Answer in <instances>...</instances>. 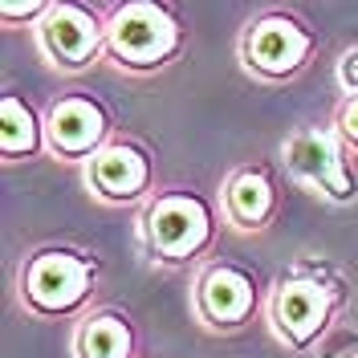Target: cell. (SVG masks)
Masks as SVG:
<instances>
[{
  "label": "cell",
  "instance_id": "obj_1",
  "mask_svg": "<svg viewBox=\"0 0 358 358\" xmlns=\"http://www.w3.org/2000/svg\"><path fill=\"white\" fill-rule=\"evenodd\" d=\"M138 241H143V252L159 265H187L203 257L216 241V212L200 192H187V187L155 192L143 203Z\"/></svg>",
  "mask_w": 358,
  "mask_h": 358
},
{
  "label": "cell",
  "instance_id": "obj_2",
  "mask_svg": "<svg viewBox=\"0 0 358 358\" xmlns=\"http://www.w3.org/2000/svg\"><path fill=\"white\" fill-rule=\"evenodd\" d=\"M183 49V24L159 0H127L106 17V53L118 69L151 73L176 62Z\"/></svg>",
  "mask_w": 358,
  "mask_h": 358
},
{
  "label": "cell",
  "instance_id": "obj_3",
  "mask_svg": "<svg viewBox=\"0 0 358 358\" xmlns=\"http://www.w3.org/2000/svg\"><path fill=\"white\" fill-rule=\"evenodd\" d=\"M98 285V265L86 252L73 248H37L17 268V293L21 306L37 317H69L90 301Z\"/></svg>",
  "mask_w": 358,
  "mask_h": 358
},
{
  "label": "cell",
  "instance_id": "obj_4",
  "mask_svg": "<svg viewBox=\"0 0 358 358\" xmlns=\"http://www.w3.org/2000/svg\"><path fill=\"white\" fill-rule=\"evenodd\" d=\"M338 289L326 285L317 273H289L268 293V326L289 350L306 355L317 338L330 330L338 310Z\"/></svg>",
  "mask_w": 358,
  "mask_h": 358
},
{
  "label": "cell",
  "instance_id": "obj_5",
  "mask_svg": "<svg viewBox=\"0 0 358 358\" xmlns=\"http://www.w3.org/2000/svg\"><path fill=\"white\" fill-rule=\"evenodd\" d=\"M281 159L289 167L297 183H306L310 192L326 196L334 203H350L358 196L355 171H350V147L338 134V127H301L285 138Z\"/></svg>",
  "mask_w": 358,
  "mask_h": 358
},
{
  "label": "cell",
  "instance_id": "obj_6",
  "mask_svg": "<svg viewBox=\"0 0 358 358\" xmlns=\"http://www.w3.org/2000/svg\"><path fill=\"white\" fill-rule=\"evenodd\" d=\"M310 53L313 33L293 13H281V8L252 17L241 33V62L248 73H257L265 82H285L293 73H301Z\"/></svg>",
  "mask_w": 358,
  "mask_h": 358
},
{
  "label": "cell",
  "instance_id": "obj_7",
  "mask_svg": "<svg viewBox=\"0 0 358 358\" xmlns=\"http://www.w3.org/2000/svg\"><path fill=\"white\" fill-rule=\"evenodd\" d=\"M37 29V49L53 69L62 73H78L90 69L102 53H106V21L73 0H53L49 13L41 17Z\"/></svg>",
  "mask_w": 358,
  "mask_h": 358
},
{
  "label": "cell",
  "instance_id": "obj_8",
  "mask_svg": "<svg viewBox=\"0 0 358 358\" xmlns=\"http://www.w3.org/2000/svg\"><path fill=\"white\" fill-rule=\"evenodd\" d=\"M45 143L57 159L86 167L90 159L110 143V114L94 94H82V90L62 94L45 110Z\"/></svg>",
  "mask_w": 358,
  "mask_h": 358
},
{
  "label": "cell",
  "instance_id": "obj_9",
  "mask_svg": "<svg viewBox=\"0 0 358 358\" xmlns=\"http://www.w3.org/2000/svg\"><path fill=\"white\" fill-rule=\"evenodd\" d=\"M192 306L208 330H241L257 310V277L236 261H208L196 273Z\"/></svg>",
  "mask_w": 358,
  "mask_h": 358
},
{
  "label": "cell",
  "instance_id": "obj_10",
  "mask_svg": "<svg viewBox=\"0 0 358 358\" xmlns=\"http://www.w3.org/2000/svg\"><path fill=\"white\" fill-rule=\"evenodd\" d=\"M86 187L102 203H138L155 187V163L147 155V147H138L131 138H110L86 163Z\"/></svg>",
  "mask_w": 358,
  "mask_h": 358
},
{
  "label": "cell",
  "instance_id": "obj_11",
  "mask_svg": "<svg viewBox=\"0 0 358 358\" xmlns=\"http://www.w3.org/2000/svg\"><path fill=\"white\" fill-rule=\"evenodd\" d=\"M224 220L241 232H261L277 216V183L265 167H236L220 192Z\"/></svg>",
  "mask_w": 358,
  "mask_h": 358
},
{
  "label": "cell",
  "instance_id": "obj_12",
  "mask_svg": "<svg viewBox=\"0 0 358 358\" xmlns=\"http://www.w3.org/2000/svg\"><path fill=\"white\" fill-rule=\"evenodd\" d=\"M73 358H134V330L122 313L98 310L78 322Z\"/></svg>",
  "mask_w": 358,
  "mask_h": 358
},
{
  "label": "cell",
  "instance_id": "obj_13",
  "mask_svg": "<svg viewBox=\"0 0 358 358\" xmlns=\"http://www.w3.org/2000/svg\"><path fill=\"white\" fill-rule=\"evenodd\" d=\"M41 147H49L45 143V118L21 94H4L0 98V155L13 163V159L37 155Z\"/></svg>",
  "mask_w": 358,
  "mask_h": 358
},
{
  "label": "cell",
  "instance_id": "obj_14",
  "mask_svg": "<svg viewBox=\"0 0 358 358\" xmlns=\"http://www.w3.org/2000/svg\"><path fill=\"white\" fill-rule=\"evenodd\" d=\"M53 0H0V21L4 24H17V21H33L41 24V17L49 13Z\"/></svg>",
  "mask_w": 358,
  "mask_h": 358
},
{
  "label": "cell",
  "instance_id": "obj_15",
  "mask_svg": "<svg viewBox=\"0 0 358 358\" xmlns=\"http://www.w3.org/2000/svg\"><path fill=\"white\" fill-rule=\"evenodd\" d=\"M334 127H338V134L346 138V147L358 151V94H350V98H342V102H338Z\"/></svg>",
  "mask_w": 358,
  "mask_h": 358
},
{
  "label": "cell",
  "instance_id": "obj_16",
  "mask_svg": "<svg viewBox=\"0 0 358 358\" xmlns=\"http://www.w3.org/2000/svg\"><path fill=\"white\" fill-rule=\"evenodd\" d=\"M338 82H342V90H346V98L358 94V45H350V49L338 57Z\"/></svg>",
  "mask_w": 358,
  "mask_h": 358
},
{
  "label": "cell",
  "instance_id": "obj_17",
  "mask_svg": "<svg viewBox=\"0 0 358 358\" xmlns=\"http://www.w3.org/2000/svg\"><path fill=\"white\" fill-rule=\"evenodd\" d=\"M334 358H358V346H342V350H338Z\"/></svg>",
  "mask_w": 358,
  "mask_h": 358
}]
</instances>
